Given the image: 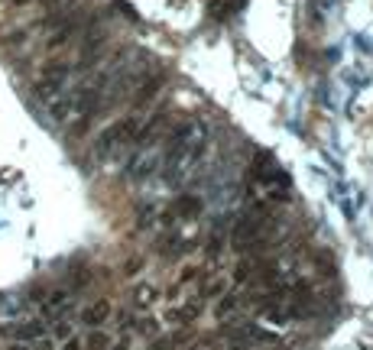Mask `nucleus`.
I'll return each mask as SVG.
<instances>
[{
	"instance_id": "f257e3e1",
	"label": "nucleus",
	"mask_w": 373,
	"mask_h": 350,
	"mask_svg": "<svg viewBox=\"0 0 373 350\" xmlns=\"http://www.w3.org/2000/svg\"><path fill=\"white\" fill-rule=\"evenodd\" d=\"M166 140H169V146H166V156H162V175H166L169 185H178L185 182L188 172L202 162L204 150H208V127L202 120H185Z\"/></svg>"
},
{
	"instance_id": "f03ea898",
	"label": "nucleus",
	"mask_w": 373,
	"mask_h": 350,
	"mask_svg": "<svg viewBox=\"0 0 373 350\" xmlns=\"http://www.w3.org/2000/svg\"><path fill=\"white\" fill-rule=\"evenodd\" d=\"M136 130H140V117H124V120H114L110 127H104L98 140H94V156L98 159H110L120 146H127V143L136 140Z\"/></svg>"
},
{
	"instance_id": "7ed1b4c3",
	"label": "nucleus",
	"mask_w": 373,
	"mask_h": 350,
	"mask_svg": "<svg viewBox=\"0 0 373 350\" xmlns=\"http://www.w3.org/2000/svg\"><path fill=\"white\" fill-rule=\"evenodd\" d=\"M68 75H72V68H68L65 62H49V65L43 68V75L36 78V98L52 104V101L65 91Z\"/></svg>"
},
{
	"instance_id": "20e7f679",
	"label": "nucleus",
	"mask_w": 373,
	"mask_h": 350,
	"mask_svg": "<svg viewBox=\"0 0 373 350\" xmlns=\"http://www.w3.org/2000/svg\"><path fill=\"white\" fill-rule=\"evenodd\" d=\"M162 88H166V72H153L150 78H143V82H140V88H136V94L130 98L133 117H136V114H143L146 108H153V101L162 94Z\"/></svg>"
},
{
	"instance_id": "39448f33",
	"label": "nucleus",
	"mask_w": 373,
	"mask_h": 350,
	"mask_svg": "<svg viewBox=\"0 0 373 350\" xmlns=\"http://www.w3.org/2000/svg\"><path fill=\"white\" fill-rule=\"evenodd\" d=\"M162 162V156L156 150L150 153H136L133 159H130V166H127V175L133 179V182H143V179H150V175L156 172V166Z\"/></svg>"
},
{
	"instance_id": "423d86ee",
	"label": "nucleus",
	"mask_w": 373,
	"mask_h": 350,
	"mask_svg": "<svg viewBox=\"0 0 373 350\" xmlns=\"http://www.w3.org/2000/svg\"><path fill=\"white\" fill-rule=\"evenodd\" d=\"M0 334H7V337H13V341H39V337L46 334V325L33 318V321H20V325H4Z\"/></svg>"
},
{
	"instance_id": "0eeeda50",
	"label": "nucleus",
	"mask_w": 373,
	"mask_h": 350,
	"mask_svg": "<svg viewBox=\"0 0 373 350\" xmlns=\"http://www.w3.org/2000/svg\"><path fill=\"white\" fill-rule=\"evenodd\" d=\"M202 309H204L202 299H188V302H182V305H176V309H169L166 321H172V325H192V321H198Z\"/></svg>"
},
{
	"instance_id": "6e6552de",
	"label": "nucleus",
	"mask_w": 373,
	"mask_h": 350,
	"mask_svg": "<svg viewBox=\"0 0 373 350\" xmlns=\"http://www.w3.org/2000/svg\"><path fill=\"white\" fill-rule=\"evenodd\" d=\"M81 321H85L88 328H94V331H98V328H101L104 321H110V302H107V299L91 302V305H88V309L81 311Z\"/></svg>"
},
{
	"instance_id": "1a4fd4ad",
	"label": "nucleus",
	"mask_w": 373,
	"mask_h": 350,
	"mask_svg": "<svg viewBox=\"0 0 373 350\" xmlns=\"http://www.w3.org/2000/svg\"><path fill=\"white\" fill-rule=\"evenodd\" d=\"M198 211H202V201H198L195 195H178L176 205L166 211V221H169V217H198Z\"/></svg>"
},
{
	"instance_id": "9d476101",
	"label": "nucleus",
	"mask_w": 373,
	"mask_h": 350,
	"mask_svg": "<svg viewBox=\"0 0 373 350\" xmlns=\"http://www.w3.org/2000/svg\"><path fill=\"white\" fill-rule=\"evenodd\" d=\"M68 302H72V295H68L65 289L49 292V295L43 299V311H46V315H59V321H62L65 311H68Z\"/></svg>"
},
{
	"instance_id": "9b49d317",
	"label": "nucleus",
	"mask_w": 373,
	"mask_h": 350,
	"mask_svg": "<svg viewBox=\"0 0 373 350\" xmlns=\"http://www.w3.org/2000/svg\"><path fill=\"white\" fill-rule=\"evenodd\" d=\"M159 299V292H156V285H136L133 289V305L136 309H150V305H153V302Z\"/></svg>"
},
{
	"instance_id": "f8f14e48",
	"label": "nucleus",
	"mask_w": 373,
	"mask_h": 350,
	"mask_svg": "<svg viewBox=\"0 0 373 350\" xmlns=\"http://www.w3.org/2000/svg\"><path fill=\"white\" fill-rule=\"evenodd\" d=\"M237 305H240V299H237V295H224V299L218 302V309H214V315H218V318H230L234 311H237Z\"/></svg>"
},
{
	"instance_id": "ddd939ff",
	"label": "nucleus",
	"mask_w": 373,
	"mask_h": 350,
	"mask_svg": "<svg viewBox=\"0 0 373 350\" xmlns=\"http://www.w3.org/2000/svg\"><path fill=\"white\" fill-rule=\"evenodd\" d=\"M107 334H104V331H94L91 334V337H88V341H85V347L88 350H107Z\"/></svg>"
},
{
	"instance_id": "4468645a",
	"label": "nucleus",
	"mask_w": 373,
	"mask_h": 350,
	"mask_svg": "<svg viewBox=\"0 0 373 350\" xmlns=\"http://www.w3.org/2000/svg\"><path fill=\"white\" fill-rule=\"evenodd\" d=\"M136 331L146 334V337H156V334H159V325H156L153 318H140V321H136Z\"/></svg>"
},
{
	"instance_id": "2eb2a0df",
	"label": "nucleus",
	"mask_w": 373,
	"mask_h": 350,
	"mask_svg": "<svg viewBox=\"0 0 373 350\" xmlns=\"http://www.w3.org/2000/svg\"><path fill=\"white\" fill-rule=\"evenodd\" d=\"M55 337H72V325L68 321H55Z\"/></svg>"
},
{
	"instance_id": "dca6fc26",
	"label": "nucleus",
	"mask_w": 373,
	"mask_h": 350,
	"mask_svg": "<svg viewBox=\"0 0 373 350\" xmlns=\"http://www.w3.org/2000/svg\"><path fill=\"white\" fill-rule=\"evenodd\" d=\"M124 273H127V276H136V273H140V259H127V266H124Z\"/></svg>"
},
{
	"instance_id": "f3484780",
	"label": "nucleus",
	"mask_w": 373,
	"mask_h": 350,
	"mask_svg": "<svg viewBox=\"0 0 373 350\" xmlns=\"http://www.w3.org/2000/svg\"><path fill=\"white\" fill-rule=\"evenodd\" d=\"M33 350H52V341L49 337H39V341H33Z\"/></svg>"
},
{
	"instance_id": "a211bd4d",
	"label": "nucleus",
	"mask_w": 373,
	"mask_h": 350,
	"mask_svg": "<svg viewBox=\"0 0 373 350\" xmlns=\"http://www.w3.org/2000/svg\"><path fill=\"white\" fill-rule=\"evenodd\" d=\"M81 347H85V344L78 341V337H68V347L65 350H81Z\"/></svg>"
},
{
	"instance_id": "6ab92c4d",
	"label": "nucleus",
	"mask_w": 373,
	"mask_h": 350,
	"mask_svg": "<svg viewBox=\"0 0 373 350\" xmlns=\"http://www.w3.org/2000/svg\"><path fill=\"white\" fill-rule=\"evenodd\" d=\"M10 350H26V347H23V344H17V347H10Z\"/></svg>"
},
{
	"instance_id": "aec40b11",
	"label": "nucleus",
	"mask_w": 373,
	"mask_h": 350,
	"mask_svg": "<svg viewBox=\"0 0 373 350\" xmlns=\"http://www.w3.org/2000/svg\"><path fill=\"white\" fill-rule=\"evenodd\" d=\"M250 350H270V347H250Z\"/></svg>"
}]
</instances>
